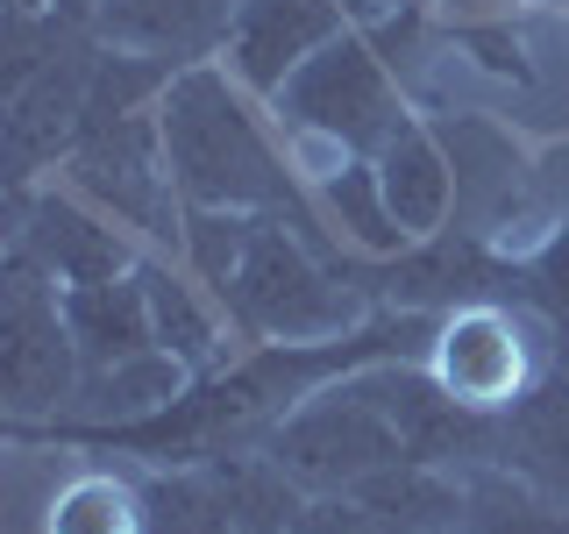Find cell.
<instances>
[{
	"instance_id": "1",
	"label": "cell",
	"mask_w": 569,
	"mask_h": 534,
	"mask_svg": "<svg viewBox=\"0 0 569 534\" xmlns=\"http://www.w3.org/2000/svg\"><path fill=\"white\" fill-rule=\"evenodd\" d=\"M164 121V165L186 207H236V214H284L299 200V178L271 150L249 86L228 65H186L157 100Z\"/></svg>"
},
{
	"instance_id": "2",
	"label": "cell",
	"mask_w": 569,
	"mask_h": 534,
	"mask_svg": "<svg viewBox=\"0 0 569 534\" xmlns=\"http://www.w3.org/2000/svg\"><path fill=\"white\" fill-rule=\"evenodd\" d=\"M107 43L86 22L43 8V14H8V50H0V100H8V192L36 186L50 165H64L79 142L86 100H93V71Z\"/></svg>"
},
{
	"instance_id": "3",
	"label": "cell",
	"mask_w": 569,
	"mask_h": 534,
	"mask_svg": "<svg viewBox=\"0 0 569 534\" xmlns=\"http://www.w3.org/2000/svg\"><path fill=\"white\" fill-rule=\"evenodd\" d=\"M370 293H378V271H349V264L320 257L284 214H263L236 278L213 299H221L228 328L249 343H335V335L363 328Z\"/></svg>"
},
{
	"instance_id": "4",
	"label": "cell",
	"mask_w": 569,
	"mask_h": 534,
	"mask_svg": "<svg viewBox=\"0 0 569 534\" xmlns=\"http://www.w3.org/2000/svg\"><path fill=\"white\" fill-rule=\"evenodd\" d=\"M420 364L435 370L449 399L477 406V414H512L562 364V335L527 299H470L456 314H435Z\"/></svg>"
},
{
	"instance_id": "5",
	"label": "cell",
	"mask_w": 569,
	"mask_h": 534,
	"mask_svg": "<svg viewBox=\"0 0 569 534\" xmlns=\"http://www.w3.org/2000/svg\"><path fill=\"white\" fill-rule=\"evenodd\" d=\"M263 449L292 471V485L307 492V498L356 492L363 477L391 471V463H413V456H406L399 421L385 414L378 385H370V364L328 378L320 392H307V399H299L292 414L263 435Z\"/></svg>"
},
{
	"instance_id": "6",
	"label": "cell",
	"mask_w": 569,
	"mask_h": 534,
	"mask_svg": "<svg viewBox=\"0 0 569 534\" xmlns=\"http://www.w3.org/2000/svg\"><path fill=\"white\" fill-rule=\"evenodd\" d=\"M271 100H278L284 129L328 142V150H342V157H378L385 142L413 121L399 79H391V65H385V50L370 43V29H342L328 50H313Z\"/></svg>"
},
{
	"instance_id": "7",
	"label": "cell",
	"mask_w": 569,
	"mask_h": 534,
	"mask_svg": "<svg viewBox=\"0 0 569 534\" xmlns=\"http://www.w3.org/2000/svg\"><path fill=\"white\" fill-rule=\"evenodd\" d=\"M79 378L86 364L64 328V285L22 243H8V257H0V406L14 427H50L64 421Z\"/></svg>"
},
{
	"instance_id": "8",
	"label": "cell",
	"mask_w": 569,
	"mask_h": 534,
	"mask_svg": "<svg viewBox=\"0 0 569 534\" xmlns=\"http://www.w3.org/2000/svg\"><path fill=\"white\" fill-rule=\"evenodd\" d=\"M8 243H22L58 285H107L136 271V236L107 207L64 186H22L8 192Z\"/></svg>"
},
{
	"instance_id": "9",
	"label": "cell",
	"mask_w": 569,
	"mask_h": 534,
	"mask_svg": "<svg viewBox=\"0 0 569 534\" xmlns=\"http://www.w3.org/2000/svg\"><path fill=\"white\" fill-rule=\"evenodd\" d=\"M378 293L399 314H456L470 299H527V264L498 257L491 236L441 228V236H420L413 249L378 264Z\"/></svg>"
},
{
	"instance_id": "10",
	"label": "cell",
	"mask_w": 569,
	"mask_h": 534,
	"mask_svg": "<svg viewBox=\"0 0 569 534\" xmlns=\"http://www.w3.org/2000/svg\"><path fill=\"white\" fill-rule=\"evenodd\" d=\"M50 8L86 22L107 50H136V58H164L186 71L221 58L242 0H50Z\"/></svg>"
},
{
	"instance_id": "11",
	"label": "cell",
	"mask_w": 569,
	"mask_h": 534,
	"mask_svg": "<svg viewBox=\"0 0 569 534\" xmlns=\"http://www.w3.org/2000/svg\"><path fill=\"white\" fill-rule=\"evenodd\" d=\"M342 29H349V0H242L236 29L221 43V65L236 71L249 93H278Z\"/></svg>"
},
{
	"instance_id": "12",
	"label": "cell",
	"mask_w": 569,
	"mask_h": 534,
	"mask_svg": "<svg viewBox=\"0 0 569 534\" xmlns=\"http://www.w3.org/2000/svg\"><path fill=\"white\" fill-rule=\"evenodd\" d=\"M192 392V370L178 364L171 349H142L129 364H107V370H86L79 392H71L64 421H50V435H71V442H107L121 435V427H142L157 421L164 406H178Z\"/></svg>"
},
{
	"instance_id": "13",
	"label": "cell",
	"mask_w": 569,
	"mask_h": 534,
	"mask_svg": "<svg viewBox=\"0 0 569 534\" xmlns=\"http://www.w3.org/2000/svg\"><path fill=\"white\" fill-rule=\"evenodd\" d=\"M435 136H441V150H449V165H456V221L449 228L498 236L506 214H512V200H520L527 157L512 150V136L491 129L485 115H441Z\"/></svg>"
},
{
	"instance_id": "14",
	"label": "cell",
	"mask_w": 569,
	"mask_h": 534,
	"mask_svg": "<svg viewBox=\"0 0 569 534\" xmlns=\"http://www.w3.org/2000/svg\"><path fill=\"white\" fill-rule=\"evenodd\" d=\"M370 165H378L391 221H399L413 243L420 236H441V228L456 221V165H449V150H441L435 121H406V129L391 136Z\"/></svg>"
},
{
	"instance_id": "15",
	"label": "cell",
	"mask_w": 569,
	"mask_h": 534,
	"mask_svg": "<svg viewBox=\"0 0 569 534\" xmlns=\"http://www.w3.org/2000/svg\"><path fill=\"white\" fill-rule=\"evenodd\" d=\"M498 463L569 506V364H556L512 414H498Z\"/></svg>"
},
{
	"instance_id": "16",
	"label": "cell",
	"mask_w": 569,
	"mask_h": 534,
	"mask_svg": "<svg viewBox=\"0 0 569 534\" xmlns=\"http://www.w3.org/2000/svg\"><path fill=\"white\" fill-rule=\"evenodd\" d=\"M64 328L79 343L86 370L129 364L142 349H164L157 343V320H150V293H142V264L129 278H107V285H64Z\"/></svg>"
},
{
	"instance_id": "17",
	"label": "cell",
	"mask_w": 569,
	"mask_h": 534,
	"mask_svg": "<svg viewBox=\"0 0 569 534\" xmlns=\"http://www.w3.org/2000/svg\"><path fill=\"white\" fill-rule=\"evenodd\" d=\"M385 534H456L462 527V471L449 463H391L349 492Z\"/></svg>"
},
{
	"instance_id": "18",
	"label": "cell",
	"mask_w": 569,
	"mask_h": 534,
	"mask_svg": "<svg viewBox=\"0 0 569 534\" xmlns=\"http://www.w3.org/2000/svg\"><path fill=\"white\" fill-rule=\"evenodd\" d=\"M313 207H320V221H328L335 236L356 249V257H370V264H391L399 249H413V236L391 221L385 186H378V165H370V157H342L335 171H320Z\"/></svg>"
},
{
	"instance_id": "19",
	"label": "cell",
	"mask_w": 569,
	"mask_h": 534,
	"mask_svg": "<svg viewBox=\"0 0 569 534\" xmlns=\"http://www.w3.org/2000/svg\"><path fill=\"white\" fill-rule=\"evenodd\" d=\"M142 293H150V320H157V343H164L192 378L228 364V343H221V314L200 299V285L186 271H171L164 257H142Z\"/></svg>"
},
{
	"instance_id": "20",
	"label": "cell",
	"mask_w": 569,
	"mask_h": 534,
	"mask_svg": "<svg viewBox=\"0 0 569 534\" xmlns=\"http://www.w3.org/2000/svg\"><path fill=\"white\" fill-rule=\"evenodd\" d=\"M43 534H150V492L114 471H71L43 498Z\"/></svg>"
},
{
	"instance_id": "21",
	"label": "cell",
	"mask_w": 569,
	"mask_h": 534,
	"mask_svg": "<svg viewBox=\"0 0 569 534\" xmlns=\"http://www.w3.org/2000/svg\"><path fill=\"white\" fill-rule=\"evenodd\" d=\"M456 534H569V506L512 477L506 463L462 471V527Z\"/></svg>"
},
{
	"instance_id": "22",
	"label": "cell",
	"mask_w": 569,
	"mask_h": 534,
	"mask_svg": "<svg viewBox=\"0 0 569 534\" xmlns=\"http://www.w3.org/2000/svg\"><path fill=\"white\" fill-rule=\"evenodd\" d=\"M142 492H150V534H236L207 463H157Z\"/></svg>"
},
{
	"instance_id": "23",
	"label": "cell",
	"mask_w": 569,
	"mask_h": 534,
	"mask_svg": "<svg viewBox=\"0 0 569 534\" xmlns=\"http://www.w3.org/2000/svg\"><path fill=\"white\" fill-rule=\"evenodd\" d=\"M263 214H236V207H186V243H178V257L200 271V285L221 293L228 278H236L249 236H257Z\"/></svg>"
},
{
	"instance_id": "24",
	"label": "cell",
	"mask_w": 569,
	"mask_h": 534,
	"mask_svg": "<svg viewBox=\"0 0 569 534\" xmlns=\"http://www.w3.org/2000/svg\"><path fill=\"white\" fill-rule=\"evenodd\" d=\"M527 307L541 314L556 335H569V221L527 257Z\"/></svg>"
},
{
	"instance_id": "25",
	"label": "cell",
	"mask_w": 569,
	"mask_h": 534,
	"mask_svg": "<svg viewBox=\"0 0 569 534\" xmlns=\"http://www.w3.org/2000/svg\"><path fill=\"white\" fill-rule=\"evenodd\" d=\"M292 534H385V527L370 521V513L356 506L349 492H320V498H307V506H299Z\"/></svg>"
},
{
	"instance_id": "26",
	"label": "cell",
	"mask_w": 569,
	"mask_h": 534,
	"mask_svg": "<svg viewBox=\"0 0 569 534\" xmlns=\"http://www.w3.org/2000/svg\"><path fill=\"white\" fill-rule=\"evenodd\" d=\"M441 8H456V14H477V8H506V0H441Z\"/></svg>"
},
{
	"instance_id": "27",
	"label": "cell",
	"mask_w": 569,
	"mask_h": 534,
	"mask_svg": "<svg viewBox=\"0 0 569 534\" xmlns=\"http://www.w3.org/2000/svg\"><path fill=\"white\" fill-rule=\"evenodd\" d=\"M50 0H8V14H43Z\"/></svg>"
},
{
	"instance_id": "28",
	"label": "cell",
	"mask_w": 569,
	"mask_h": 534,
	"mask_svg": "<svg viewBox=\"0 0 569 534\" xmlns=\"http://www.w3.org/2000/svg\"><path fill=\"white\" fill-rule=\"evenodd\" d=\"M562 364H569V335H562Z\"/></svg>"
}]
</instances>
